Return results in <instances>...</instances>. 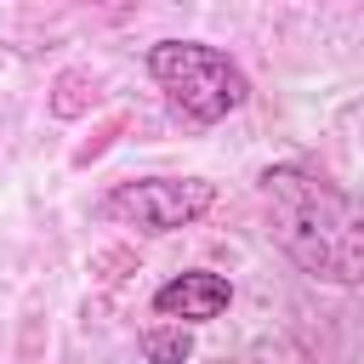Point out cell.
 Instances as JSON below:
<instances>
[{"instance_id":"cell-1","label":"cell","mask_w":364,"mask_h":364,"mask_svg":"<svg viewBox=\"0 0 364 364\" xmlns=\"http://www.w3.org/2000/svg\"><path fill=\"white\" fill-rule=\"evenodd\" d=\"M262 199H267V222H273V239L284 245V256L324 279V284H358L364 273V228H358V210L353 199L301 171V165H273L262 171Z\"/></svg>"},{"instance_id":"cell-3","label":"cell","mask_w":364,"mask_h":364,"mask_svg":"<svg viewBox=\"0 0 364 364\" xmlns=\"http://www.w3.org/2000/svg\"><path fill=\"white\" fill-rule=\"evenodd\" d=\"M210 205H216V188L205 176H136L108 188L97 216L136 233H176V228H193Z\"/></svg>"},{"instance_id":"cell-4","label":"cell","mask_w":364,"mask_h":364,"mask_svg":"<svg viewBox=\"0 0 364 364\" xmlns=\"http://www.w3.org/2000/svg\"><path fill=\"white\" fill-rule=\"evenodd\" d=\"M228 307H233V284L222 273H210V267H188V273H176V279H165L154 290V313L159 318H176L182 330L188 324H210Z\"/></svg>"},{"instance_id":"cell-2","label":"cell","mask_w":364,"mask_h":364,"mask_svg":"<svg viewBox=\"0 0 364 364\" xmlns=\"http://www.w3.org/2000/svg\"><path fill=\"white\" fill-rule=\"evenodd\" d=\"M148 74L171 97V108L182 119H193V125H216V119H228V114H239L250 102L245 68L228 51L205 46V40H159V46H148Z\"/></svg>"},{"instance_id":"cell-5","label":"cell","mask_w":364,"mask_h":364,"mask_svg":"<svg viewBox=\"0 0 364 364\" xmlns=\"http://www.w3.org/2000/svg\"><path fill=\"white\" fill-rule=\"evenodd\" d=\"M136 347H142L148 364H188V358H193V336H188L182 324H148V330L136 336Z\"/></svg>"}]
</instances>
